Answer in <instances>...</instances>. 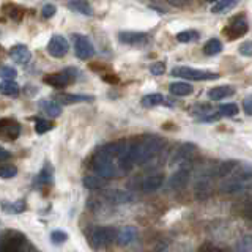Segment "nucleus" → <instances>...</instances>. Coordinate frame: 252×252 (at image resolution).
Returning a JSON list of instances; mask_svg holds the SVG:
<instances>
[{
	"label": "nucleus",
	"mask_w": 252,
	"mask_h": 252,
	"mask_svg": "<svg viewBox=\"0 0 252 252\" xmlns=\"http://www.w3.org/2000/svg\"><path fill=\"white\" fill-rule=\"evenodd\" d=\"M164 147V140L158 136H150L145 137L136 144H132V155H134V164L142 165L148 162L152 158H155L158 153L161 152Z\"/></svg>",
	"instance_id": "obj_1"
},
{
	"label": "nucleus",
	"mask_w": 252,
	"mask_h": 252,
	"mask_svg": "<svg viewBox=\"0 0 252 252\" xmlns=\"http://www.w3.org/2000/svg\"><path fill=\"white\" fill-rule=\"evenodd\" d=\"M173 77H181L185 81H215L219 79L218 73H211V71H202V69H194L188 66H177L172 69Z\"/></svg>",
	"instance_id": "obj_2"
},
{
	"label": "nucleus",
	"mask_w": 252,
	"mask_h": 252,
	"mask_svg": "<svg viewBox=\"0 0 252 252\" xmlns=\"http://www.w3.org/2000/svg\"><path fill=\"white\" fill-rule=\"evenodd\" d=\"M252 191V175H241L232 180H227L225 183L220 185V192L224 194H240Z\"/></svg>",
	"instance_id": "obj_3"
},
{
	"label": "nucleus",
	"mask_w": 252,
	"mask_h": 252,
	"mask_svg": "<svg viewBox=\"0 0 252 252\" xmlns=\"http://www.w3.org/2000/svg\"><path fill=\"white\" fill-rule=\"evenodd\" d=\"M248 30H249L248 21L244 19V16H238V18H233L232 22L224 29V35L228 38V41H235V39L246 35Z\"/></svg>",
	"instance_id": "obj_4"
},
{
	"label": "nucleus",
	"mask_w": 252,
	"mask_h": 252,
	"mask_svg": "<svg viewBox=\"0 0 252 252\" xmlns=\"http://www.w3.org/2000/svg\"><path fill=\"white\" fill-rule=\"evenodd\" d=\"M126 144H128V142H125V140H117V142H112V144H107L104 147H101L93 158H96V159L114 161L118 158V155L123 152Z\"/></svg>",
	"instance_id": "obj_5"
},
{
	"label": "nucleus",
	"mask_w": 252,
	"mask_h": 252,
	"mask_svg": "<svg viewBox=\"0 0 252 252\" xmlns=\"http://www.w3.org/2000/svg\"><path fill=\"white\" fill-rule=\"evenodd\" d=\"M68 51H69V43H68V39L62 35H54L49 39V43H47V52H49V55L54 59L65 57Z\"/></svg>",
	"instance_id": "obj_6"
},
{
	"label": "nucleus",
	"mask_w": 252,
	"mask_h": 252,
	"mask_svg": "<svg viewBox=\"0 0 252 252\" xmlns=\"http://www.w3.org/2000/svg\"><path fill=\"white\" fill-rule=\"evenodd\" d=\"M115 236H117V228H114V227H98V228H94L93 233H92V241H93L94 246L102 248V246H107V244H110V243H114Z\"/></svg>",
	"instance_id": "obj_7"
},
{
	"label": "nucleus",
	"mask_w": 252,
	"mask_h": 252,
	"mask_svg": "<svg viewBox=\"0 0 252 252\" xmlns=\"http://www.w3.org/2000/svg\"><path fill=\"white\" fill-rule=\"evenodd\" d=\"M73 43H74V52L76 57L81 60H89L92 55L94 54V47L92 41L84 35H74L73 36Z\"/></svg>",
	"instance_id": "obj_8"
},
{
	"label": "nucleus",
	"mask_w": 252,
	"mask_h": 252,
	"mask_svg": "<svg viewBox=\"0 0 252 252\" xmlns=\"http://www.w3.org/2000/svg\"><path fill=\"white\" fill-rule=\"evenodd\" d=\"M24 244H27L26 236L19 232H6L2 238V251H24Z\"/></svg>",
	"instance_id": "obj_9"
},
{
	"label": "nucleus",
	"mask_w": 252,
	"mask_h": 252,
	"mask_svg": "<svg viewBox=\"0 0 252 252\" xmlns=\"http://www.w3.org/2000/svg\"><path fill=\"white\" fill-rule=\"evenodd\" d=\"M92 170L102 178H112L117 175V165H114V161L96 159V158H93L92 161Z\"/></svg>",
	"instance_id": "obj_10"
},
{
	"label": "nucleus",
	"mask_w": 252,
	"mask_h": 252,
	"mask_svg": "<svg viewBox=\"0 0 252 252\" xmlns=\"http://www.w3.org/2000/svg\"><path fill=\"white\" fill-rule=\"evenodd\" d=\"M19 132H21V128L16 122L6 120V118L0 120V139L14 140L19 137Z\"/></svg>",
	"instance_id": "obj_11"
},
{
	"label": "nucleus",
	"mask_w": 252,
	"mask_h": 252,
	"mask_svg": "<svg viewBox=\"0 0 252 252\" xmlns=\"http://www.w3.org/2000/svg\"><path fill=\"white\" fill-rule=\"evenodd\" d=\"M137 236H139V230L136 227L126 225V227H122L120 230H117L115 241L120 244V246H128V244L137 240Z\"/></svg>",
	"instance_id": "obj_12"
},
{
	"label": "nucleus",
	"mask_w": 252,
	"mask_h": 252,
	"mask_svg": "<svg viewBox=\"0 0 252 252\" xmlns=\"http://www.w3.org/2000/svg\"><path fill=\"white\" fill-rule=\"evenodd\" d=\"M118 39L125 44L140 46L148 41V35L144 33V32H120L118 33Z\"/></svg>",
	"instance_id": "obj_13"
},
{
	"label": "nucleus",
	"mask_w": 252,
	"mask_h": 252,
	"mask_svg": "<svg viewBox=\"0 0 252 252\" xmlns=\"http://www.w3.org/2000/svg\"><path fill=\"white\" fill-rule=\"evenodd\" d=\"M118 161V167H120L122 172H129L134 165V155H132V144H126V147L123 148V152L118 155L117 158Z\"/></svg>",
	"instance_id": "obj_14"
},
{
	"label": "nucleus",
	"mask_w": 252,
	"mask_h": 252,
	"mask_svg": "<svg viewBox=\"0 0 252 252\" xmlns=\"http://www.w3.org/2000/svg\"><path fill=\"white\" fill-rule=\"evenodd\" d=\"M189 177H191V172H189V169H178L173 175L169 178V188L170 189H175V191H178V189H183L188 181H189Z\"/></svg>",
	"instance_id": "obj_15"
},
{
	"label": "nucleus",
	"mask_w": 252,
	"mask_h": 252,
	"mask_svg": "<svg viewBox=\"0 0 252 252\" xmlns=\"http://www.w3.org/2000/svg\"><path fill=\"white\" fill-rule=\"evenodd\" d=\"M162 185H164V175L162 173H155V175H148L147 178H144L140 188L144 192H155L158 189H161Z\"/></svg>",
	"instance_id": "obj_16"
},
{
	"label": "nucleus",
	"mask_w": 252,
	"mask_h": 252,
	"mask_svg": "<svg viewBox=\"0 0 252 252\" xmlns=\"http://www.w3.org/2000/svg\"><path fill=\"white\" fill-rule=\"evenodd\" d=\"M55 99L60 101L62 104H77V102H92L94 101L90 94H71V93H59L55 94Z\"/></svg>",
	"instance_id": "obj_17"
},
{
	"label": "nucleus",
	"mask_w": 252,
	"mask_h": 252,
	"mask_svg": "<svg viewBox=\"0 0 252 252\" xmlns=\"http://www.w3.org/2000/svg\"><path fill=\"white\" fill-rule=\"evenodd\" d=\"M107 202L114 203V205H123V203H129L134 197L128 191H122V189H112V191H107L104 194Z\"/></svg>",
	"instance_id": "obj_18"
},
{
	"label": "nucleus",
	"mask_w": 252,
	"mask_h": 252,
	"mask_svg": "<svg viewBox=\"0 0 252 252\" xmlns=\"http://www.w3.org/2000/svg\"><path fill=\"white\" fill-rule=\"evenodd\" d=\"M10 57H11L16 63H19V65H26V63L30 60L32 54H30V51H29V47H27V46H24V44H16V46H13L11 49H10Z\"/></svg>",
	"instance_id": "obj_19"
},
{
	"label": "nucleus",
	"mask_w": 252,
	"mask_h": 252,
	"mask_svg": "<svg viewBox=\"0 0 252 252\" xmlns=\"http://www.w3.org/2000/svg\"><path fill=\"white\" fill-rule=\"evenodd\" d=\"M195 153V145L194 144H183L181 145L175 155H173L172 158V164H181V162H185L188 161L189 158H191L192 155Z\"/></svg>",
	"instance_id": "obj_20"
},
{
	"label": "nucleus",
	"mask_w": 252,
	"mask_h": 252,
	"mask_svg": "<svg viewBox=\"0 0 252 252\" xmlns=\"http://www.w3.org/2000/svg\"><path fill=\"white\" fill-rule=\"evenodd\" d=\"M43 81L44 84L55 87V89H63V87H68L71 84V77L65 73H57V74H47Z\"/></svg>",
	"instance_id": "obj_21"
},
{
	"label": "nucleus",
	"mask_w": 252,
	"mask_h": 252,
	"mask_svg": "<svg viewBox=\"0 0 252 252\" xmlns=\"http://www.w3.org/2000/svg\"><path fill=\"white\" fill-rule=\"evenodd\" d=\"M235 93V89L230 85H219V87H215V89H210L208 90V98L211 101H222L228 96H232Z\"/></svg>",
	"instance_id": "obj_22"
},
{
	"label": "nucleus",
	"mask_w": 252,
	"mask_h": 252,
	"mask_svg": "<svg viewBox=\"0 0 252 252\" xmlns=\"http://www.w3.org/2000/svg\"><path fill=\"white\" fill-rule=\"evenodd\" d=\"M68 8L77 14H84V16L93 14V8L87 0H71V2H68Z\"/></svg>",
	"instance_id": "obj_23"
},
{
	"label": "nucleus",
	"mask_w": 252,
	"mask_h": 252,
	"mask_svg": "<svg viewBox=\"0 0 252 252\" xmlns=\"http://www.w3.org/2000/svg\"><path fill=\"white\" fill-rule=\"evenodd\" d=\"M169 90L175 96H189L194 93V87L188 82H172L169 85Z\"/></svg>",
	"instance_id": "obj_24"
},
{
	"label": "nucleus",
	"mask_w": 252,
	"mask_h": 252,
	"mask_svg": "<svg viewBox=\"0 0 252 252\" xmlns=\"http://www.w3.org/2000/svg\"><path fill=\"white\" fill-rule=\"evenodd\" d=\"M236 161H225V162H220L219 165H216L215 170L211 172V177H218V178H224L228 177V173H232L236 167Z\"/></svg>",
	"instance_id": "obj_25"
},
{
	"label": "nucleus",
	"mask_w": 252,
	"mask_h": 252,
	"mask_svg": "<svg viewBox=\"0 0 252 252\" xmlns=\"http://www.w3.org/2000/svg\"><path fill=\"white\" fill-rule=\"evenodd\" d=\"M240 0H216L215 5L211 6V13L213 14H220V13H227L233 10V8L238 5Z\"/></svg>",
	"instance_id": "obj_26"
},
{
	"label": "nucleus",
	"mask_w": 252,
	"mask_h": 252,
	"mask_svg": "<svg viewBox=\"0 0 252 252\" xmlns=\"http://www.w3.org/2000/svg\"><path fill=\"white\" fill-rule=\"evenodd\" d=\"M39 107H41V110H43V114H44V115L52 117V118L60 117V114H62V107H60V104H57L55 101H47V99H44V101L39 102Z\"/></svg>",
	"instance_id": "obj_27"
},
{
	"label": "nucleus",
	"mask_w": 252,
	"mask_h": 252,
	"mask_svg": "<svg viewBox=\"0 0 252 252\" xmlns=\"http://www.w3.org/2000/svg\"><path fill=\"white\" fill-rule=\"evenodd\" d=\"M222 49H224L222 43H220L218 38H211V39H208L207 43H205V46H203V54L213 57V55H218V54L222 52Z\"/></svg>",
	"instance_id": "obj_28"
},
{
	"label": "nucleus",
	"mask_w": 252,
	"mask_h": 252,
	"mask_svg": "<svg viewBox=\"0 0 252 252\" xmlns=\"http://www.w3.org/2000/svg\"><path fill=\"white\" fill-rule=\"evenodd\" d=\"M82 183L87 189H90V191H98V189H102L107 185V181L102 177L96 175V177H84Z\"/></svg>",
	"instance_id": "obj_29"
},
{
	"label": "nucleus",
	"mask_w": 252,
	"mask_h": 252,
	"mask_svg": "<svg viewBox=\"0 0 252 252\" xmlns=\"http://www.w3.org/2000/svg\"><path fill=\"white\" fill-rule=\"evenodd\" d=\"M0 93L5 94V96H18L19 85L14 81H3L0 82Z\"/></svg>",
	"instance_id": "obj_30"
},
{
	"label": "nucleus",
	"mask_w": 252,
	"mask_h": 252,
	"mask_svg": "<svg viewBox=\"0 0 252 252\" xmlns=\"http://www.w3.org/2000/svg\"><path fill=\"white\" fill-rule=\"evenodd\" d=\"M142 106L144 107H155V106H161L164 104V96L161 93H150L147 96L142 98Z\"/></svg>",
	"instance_id": "obj_31"
},
{
	"label": "nucleus",
	"mask_w": 252,
	"mask_h": 252,
	"mask_svg": "<svg viewBox=\"0 0 252 252\" xmlns=\"http://www.w3.org/2000/svg\"><path fill=\"white\" fill-rule=\"evenodd\" d=\"M175 38H177L178 43L186 44V43L197 41V39L200 38V35H199V32H195V30H183V32H180V33H177Z\"/></svg>",
	"instance_id": "obj_32"
},
{
	"label": "nucleus",
	"mask_w": 252,
	"mask_h": 252,
	"mask_svg": "<svg viewBox=\"0 0 252 252\" xmlns=\"http://www.w3.org/2000/svg\"><path fill=\"white\" fill-rule=\"evenodd\" d=\"M2 208L5 213H22L26 210V202L18 200V202H2Z\"/></svg>",
	"instance_id": "obj_33"
},
{
	"label": "nucleus",
	"mask_w": 252,
	"mask_h": 252,
	"mask_svg": "<svg viewBox=\"0 0 252 252\" xmlns=\"http://www.w3.org/2000/svg\"><path fill=\"white\" fill-rule=\"evenodd\" d=\"M3 13L6 16H10V18L14 19V21H21L22 19V10H21L18 5H14V3H6V5H3Z\"/></svg>",
	"instance_id": "obj_34"
},
{
	"label": "nucleus",
	"mask_w": 252,
	"mask_h": 252,
	"mask_svg": "<svg viewBox=\"0 0 252 252\" xmlns=\"http://www.w3.org/2000/svg\"><path fill=\"white\" fill-rule=\"evenodd\" d=\"M240 112V109L236 104H233V102H228V104H222V106H219V114L220 117H235V115H238Z\"/></svg>",
	"instance_id": "obj_35"
},
{
	"label": "nucleus",
	"mask_w": 252,
	"mask_h": 252,
	"mask_svg": "<svg viewBox=\"0 0 252 252\" xmlns=\"http://www.w3.org/2000/svg\"><path fill=\"white\" fill-rule=\"evenodd\" d=\"M16 173H18V169H16V165H11V164L0 165V178H3V180L13 178V177H16Z\"/></svg>",
	"instance_id": "obj_36"
},
{
	"label": "nucleus",
	"mask_w": 252,
	"mask_h": 252,
	"mask_svg": "<svg viewBox=\"0 0 252 252\" xmlns=\"http://www.w3.org/2000/svg\"><path fill=\"white\" fill-rule=\"evenodd\" d=\"M0 77H3V81H14L18 77V71L11 66H0Z\"/></svg>",
	"instance_id": "obj_37"
},
{
	"label": "nucleus",
	"mask_w": 252,
	"mask_h": 252,
	"mask_svg": "<svg viewBox=\"0 0 252 252\" xmlns=\"http://www.w3.org/2000/svg\"><path fill=\"white\" fill-rule=\"evenodd\" d=\"M236 251H252V235H244L236 244Z\"/></svg>",
	"instance_id": "obj_38"
},
{
	"label": "nucleus",
	"mask_w": 252,
	"mask_h": 252,
	"mask_svg": "<svg viewBox=\"0 0 252 252\" xmlns=\"http://www.w3.org/2000/svg\"><path fill=\"white\" fill-rule=\"evenodd\" d=\"M54 128V125L51 122H47V120H43V118H38L36 120V125H35V129L38 134H44L47 131H51Z\"/></svg>",
	"instance_id": "obj_39"
},
{
	"label": "nucleus",
	"mask_w": 252,
	"mask_h": 252,
	"mask_svg": "<svg viewBox=\"0 0 252 252\" xmlns=\"http://www.w3.org/2000/svg\"><path fill=\"white\" fill-rule=\"evenodd\" d=\"M68 233L66 232H63V230H54L52 233H51V241L54 243V244H62V243H65V241H68Z\"/></svg>",
	"instance_id": "obj_40"
},
{
	"label": "nucleus",
	"mask_w": 252,
	"mask_h": 252,
	"mask_svg": "<svg viewBox=\"0 0 252 252\" xmlns=\"http://www.w3.org/2000/svg\"><path fill=\"white\" fill-rule=\"evenodd\" d=\"M150 73L153 76H162L165 73V63L164 62H155L150 65Z\"/></svg>",
	"instance_id": "obj_41"
},
{
	"label": "nucleus",
	"mask_w": 252,
	"mask_h": 252,
	"mask_svg": "<svg viewBox=\"0 0 252 252\" xmlns=\"http://www.w3.org/2000/svg\"><path fill=\"white\" fill-rule=\"evenodd\" d=\"M238 52L244 57H252V41H244L243 44H240Z\"/></svg>",
	"instance_id": "obj_42"
},
{
	"label": "nucleus",
	"mask_w": 252,
	"mask_h": 252,
	"mask_svg": "<svg viewBox=\"0 0 252 252\" xmlns=\"http://www.w3.org/2000/svg\"><path fill=\"white\" fill-rule=\"evenodd\" d=\"M210 110L211 109L207 104H197V106L191 107V114H194V115H208Z\"/></svg>",
	"instance_id": "obj_43"
},
{
	"label": "nucleus",
	"mask_w": 252,
	"mask_h": 252,
	"mask_svg": "<svg viewBox=\"0 0 252 252\" xmlns=\"http://www.w3.org/2000/svg\"><path fill=\"white\" fill-rule=\"evenodd\" d=\"M243 110L246 115H252V94L243 99Z\"/></svg>",
	"instance_id": "obj_44"
},
{
	"label": "nucleus",
	"mask_w": 252,
	"mask_h": 252,
	"mask_svg": "<svg viewBox=\"0 0 252 252\" xmlns=\"http://www.w3.org/2000/svg\"><path fill=\"white\" fill-rule=\"evenodd\" d=\"M55 11H57V8H55L54 5H46L44 8H43V16H44V18L46 19H51L52 18V16L55 14Z\"/></svg>",
	"instance_id": "obj_45"
},
{
	"label": "nucleus",
	"mask_w": 252,
	"mask_h": 252,
	"mask_svg": "<svg viewBox=\"0 0 252 252\" xmlns=\"http://www.w3.org/2000/svg\"><path fill=\"white\" fill-rule=\"evenodd\" d=\"M243 213H244V216H246L248 219H252V202H248L246 205H244Z\"/></svg>",
	"instance_id": "obj_46"
},
{
	"label": "nucleus",
	"mask_w": 252,
	"mask_h": 252,
	"mask_svg": "<svg viewBox=\"0 0 252 252\" xmlns=\"http://www.w3.org/2000/svg\"><path fill=\"white\" fill-rule=\"evenodd\" d=\"M8 158H10V152H8L6 148H3V147H0V162H3V161H6Z\"/></svg>",
	"instance_id": "obj_47"
},
{
	"label": "nucleus",
	"mask_w": 252,
	"mask_h": 252,
	"mask_svg": "<svg viewBox=\"0 0 252 252\" xmlns=\"http://www.w3.org/2000/svg\"><path fill=\"white\" fill-rule=\"evenodd\" d=\"M104 81H106V82H112V84H115V82H118V79H115L114 74H112V76H110V74H106V76H104Z\"/></svg>",
	"instance_id": "obj_48"
},
{
	"label": "nucleus",
	"mask_w": 252,
	"mask_h": 252,
	"mask_svg": "<svg viewBox=\"0 0 252 252\" xmlns=\"http://www.w3.org/2000/svg\"><path fill=\"white\" fill-rule=\"evenodd\" d=\"M207 249H208V251H220V249H219V248H216V246H207V244H205V246H202V248H200V251H207Z\"/></svg>",
	"instance_id": "obj_49"
},
{
	"label": "nucleus",
	"mask_w": 252,
	"mask_h": 252,
	"mask_svg": "<svg viewBox=\"0 0 252 252\" xmlns=\"http://www.w3.org/2000/svg\"><path fill=\"white\" fill-rule=\"evenodd\" d=\"M178 2H188V0H178Z\"/></svg>",
	"instance_id": "obj_50"
}]
</instances>
